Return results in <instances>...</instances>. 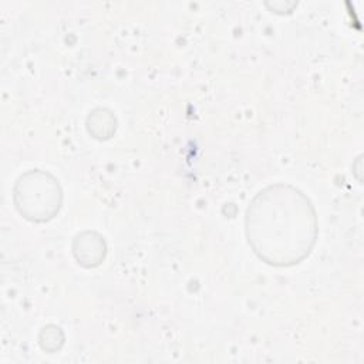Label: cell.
<instances>
[{"label":"cell","instance_id":"1","mask_svg":"<svg viewBox=\"0 0 364 364\" xmlns=\"http://www.w3.org/2000/svg\"><path fill=\"white\" fill-rule=\"evenodd\" d=\"M246 236L253 252L264 263H300L316 243V210L297 188L283 183L267 186L247 208Z\"/></svg>","mask_w":364,"mask_h":364},{"label":"cell","instance_id":"3","mask_svg":"<svg viewBox=\"0 0 364 364\" xmlns=\"http://www.w3.org/2000/svg\"><path fill=\"white\" fill-rule=\"evenodd\" d=\"M74 255L78 263L91 267L101 263L105 256V242L95 232H84L74 240Z\"/></svg>","mask_w":364,"mask_h":364},{"label":"cell","instance_id":"2","mask_svg":"<svg viewBox=\"0 0 364 364\" xmlns=\"http://www.w3.org/2000/svg\"><path fill=\"white\" fill-rule=\"evenodd\" d=\"M61 188L48 172L31 169L14 185V203L20 215L33 222L50 220L61 206Z\"/></svg>","mask_w":364,"mask_h":364}]
</instances>
